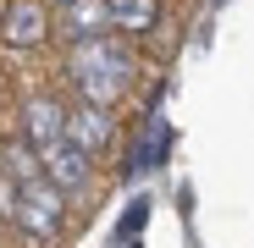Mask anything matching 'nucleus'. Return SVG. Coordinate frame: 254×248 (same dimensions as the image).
I'll return each instance as SVG.
<instances>
[{
  "label": "nucleus",
  "mask_w": 254,
  "mask_h": 248,
  "mask_svg": "<svg viewBox=\"0 0 254 248\" xmlns=\"http://www.w3.org/2000/svg\"><path fill=\"white\" fill-rule=\"evenodd\" d=\"M61 221H66V193H61L56 182L33 177V182H22V188H17L11 226H17L22 237H33V243H50V237L61 232Z\"/></svg>",
  "instance_id": "2"
},
{
  "label": "nucleus",
  "mask_w": 254,
  "mask_h": 248,
  "mask_svg": "<svg viewBox=\"0 0 254 248\" xmlns=\"http://www.w3.org/2000/svg\"><path fill=\"white\" fill-rule=\"evenodd\" d=\"M116 33H149L160 22V0H105Z\"/></svg>",
  "instance_id": "8"
},
{
  "label": "nucleus",
  "mask_w": 254,
  "mask_h": 248,
  "mask_svg": "<svg viewBox=\"0 0 254 248\" xmlns=\"http://www.w3.org/2000/svg\"><path fill=\"white\" fill-rule=\"evenodd\" d=\"M61 6H72V0H61Z\"/></svg>",
  "instance_id": "10"
},
{
  "label": "nucleus",
  "mask_w": 254,
  "mask_h": 248,
  "mask_svg": "<svg viewBox=\"0 0 254 248\" xmlns=\"http://www.w3.org/2000/svg\"><path fill=\"white\" fill-rule=\"evenodd\" d=\"M45 33H50V11H45V0H11L6 17H0V45H11V50H33V45H45Z\"/></svg>",
  "instance_id": "3"
},
{
  "label": "nucleus",
  "mask_w": 254,
  "mask_h": 248,
  "mask_svg": "<svg viewBox=\"0 0 254 248\" xmlns=\"http://www.w3.org/2000/svg\"><path fill=\"white\" fill-rule=\"evenodd\" d=\"M72 83H77V94L83 105H100L111 110L127 89V77H133V50H127V39L122 33H105V39H83V45L72 50Z\"/></svg>",
  "instance_id": "1"
},
{
  "label": "nucleus",
  "mask_w": 254,
  "mask_h": 248,
  "mask_svg": "<svg viewBox=\"0 0 254 248\" xmlns=\"http://www.w3.org/2000/svg\"><path fill=\"white\" fill-rule=\"evenodd\" d=\"M61 28L77 39V45H83V39H105V33H116L105 0H72V6H61Z\"/></svg>",
  "instance_id": "7"
},
{
  "label": "nucleus",
  "mask_w": 254,
  "mask_h": 248,
  "mask_svg": "<svg viewBox=\"0 0 254 248\" xmlns=\"http://www.w3.org/2000/svg\"><path fill=\"white\" fill-rule=\"evenodd\" d=\"M66 138V110L56 105V99H28V110H22V144L28 149H50V144H61Z\"/></svg>",
  "instance_id": "6"
},
{
  "label": "nucleus",
  "mask_w": 254,
  "mask_h": 248,
  "mask_svg": "<svg viewBox=\"0 0 254 248\" xmlns=\"http://www.w3.org/2000/svg\"><path fill=\"white\" fill-rule=\"evenodd\" d=\"M116 138V127H111V110H100V105H77V110H66V144L72 149H83V154H105V144Z\"/></svg>",
  "instance_id": "5"
},
{
  "label": "nucleus",
  "mask_w": 254,
  "mask_h": 248,
  "mask_svg": "<svg viewBox=\"0 0 254 248\" xmlns=\"http://www.w3.org/2000/svg\"><path fill=\"white\" fill-rule=\"evenodd\" d=\"M33 177H45V165H39V149H28V144H11L6 149V182H33Z\"/></svg>",
  "instance_id": "9"
},
{
  "label": "nucleus",
  "mask_w": 254,
  "mask_h": 248,
  "mask_svg": "<svg viewBox=\"0 0 254 248\" xmlns=\"http://www.w3.org/2000/svg\"><path fill=\"white\" fill-rule=\"evenodd\" d=\"M39 165H45V182H56L61 193H83L89 177H94V160L83 154V149H72L66 138L50 144V149H39Z\"/></svg>",
  "instance_id": "4"
}]
</instances>
